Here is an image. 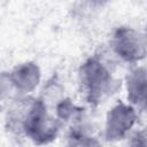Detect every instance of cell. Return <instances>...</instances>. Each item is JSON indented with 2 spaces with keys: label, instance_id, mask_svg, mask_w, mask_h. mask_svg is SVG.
<instances>
[{
  "label": "cell",
  "instance_id": "7",
  "mask_svg": "<svg viewBox=\"0 0 147 147\" xmlns=\"http://www.w3.org/2000/svg\"><path fill=\"white\" fill-rule=\"evenodd\" d=\"M69 144L70 145H78V146H91V145H98L96 141L93 139L86 137L84 133L79 131H72L69 138Z\"/></svg>",
  "mask_w": 147,
  "mask_h": 147
},
{
  "label": "cell",
  "instance_id": "4",
  "mask_svg": "<svg viewBox=\"0 0 147 147\" xmlns=\"http://www.w3.org/2000/svg\"><path fill=\"white\" fill-rule=\"evenodd\" d=\"M137 114L131 106L124 103L116 105L108 114L106 123V139L115 141L122 139L125 133L133 126Z\"/></svg>",
  "mask_w": 147,
  "mask_h": 147
},
{
  "label": "cell",
  "instance_id": "6",
  "mask_svg": "<svg viewBox=\"0 0 147 147\" xmlns=\"http://www.w3.org/2000/svg\"><path fill=\"white\" fill-rule=\"evenodd\" d=\"M146 70L138 68L127 77V99L145 109L146 106Z\"/></svg>",
  "mask_w": 147,
  "mask_h": 147
},
{
  "label": "cell",
  "instance_id": "3",
  "mask_svg": "<svg viewBox=\"0 0 147 147\" xmlns=\"http://www.w3.org/2000/svg\"><path fill=\"white\" fill-rule=\"evenodd\" d=\"M114 48L123 60L136 62L146 55V39L133 29L119 28L114 36Z\"/></svg>",
  "mask_w": 147,
  "mask_h": 147
},
{
  "label": "cell",
  "instance_id": "5",
  "mask_svg": "<svg viewBox=\"0 0 147 147\" xmlns=\"http://www.w3.org/2000/svg\"><path fill=\"white\" fill-rule=\"evenodd\" d=\"M9 79L20 91L30 92L38 85L40 80L39 67L32 62L24 63L13 70Z\"/></svg>",
  "mask_w": 147,
  "mask_h": 147
},
{
  "label": "cell",
  "instance_id": "8",
  "mask_svg": "<svg viewBox=\"0 0 147 147\" xmlns=\"http://www.w3.org/2000/svg\"><path fill=\"white\" fill-rule=\"evenodd\" d=\"M75 111V106L70 102L69 99L63 100L59 106H57V115L62 119H68Z\"/></svg>",
  "mask_w": 147,
  "mask_h": 147
},
{
  "label": "cell",
  "instance_id": "2",
  "mask_svg": "<svg viewBox=\"0 0 147 147\" xmlns=\"http://www.w3.org/2000/svg\"><path fill=\"white\" fill-rule=\"evenodd\" d=\"M23 130L34 142L46 144L55 139L57 124L48 119L46 107L41 100H34L23 119Z\"/></svg>",
  "mask_w": 147,
  "mask_h": 147
},
{
  "label": "cell",
  "instance_id": "9",
  "mask_svg": "<svg viewBox=\"0 0 147 147\" xmlns=\"http://www.w3.org/2000/svg\"><path fill=\"white\" fill-rule=\"evenodd\" d=\"M132 145H141V146H145L146 145V138H145V132H138L134 138H133V141L131 142Z\"/></svg>",
  "mask_w": 147,
  "mask_h": 147
},
{
  "label": "cell",
  "instance_id": "1",
  "mask_svg": "<svg viewBox=\"0 0 147 147\" xmlns=\"http://www.w3.org/2000/svg\"><path fill=\"white\" fill-rule=\"evenodd\" d=\"M79 78L86 99L96 105L113 88V78L109 71L96 59H88L79 70Z\"/></svg>",
  "mask_w": 147,
  "mask_h": 147
}]
</instances>
